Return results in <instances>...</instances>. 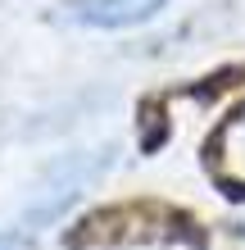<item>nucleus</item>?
Listing matches in <instances>:
<instances>
[{
	"mask_svg": "<svg viewBox=\"0 0 245 250\" xmlns=\"http://www.w3.org/2000/svg\"><path fill=\"white\" fill-rule=\"evenodd\" d=\"M109 164H113V150H77V155H64L59 164L46 173L37 200L27 205V223H50V218H59L68 205L82 196V187L95 182Z\"/></svg>",
	"mask_w": 245,
	"mask_h": 250,
	"instance_id": "obj_1",
	"label": "nucleus"
},
{
	"mask_svg": "<svg viewBox=\"0 0 245 250\" xmlns=\"http://www.w3.org/2000/svg\"><path fill=\"white\" fill-rule=\"evenodd\" d=\"M168 0H73V19L86 27H132L154 19Z\"/></svg>",
	"mask_w": 245,
	"mask_h": 250,
	"instance_id": "obj_2",
	"label": "nucleus"
},
{
	"mask_svg": "<svg viewBox=\"0 0 245 250\" xmlns=\"http://www.w3.org/2000/svg\"><path fill=\"white\" fill-rule=\"evenodd\" d=\"M0 250H19V237H9V232H0Z\"/></svg>",
	"mask_w": 245,
	"mask_h": 250,
	"instance_id": "obj_4",
	"label": "nucleus"
},
{
	"mask_svg": "<svg viewBox=\"0 0 245 250\" xmlns=\"http://www.w3.org/2000/svg\"><path fill=\"white\" fill-rule=\"evenodd\" d=\"M218 164L232 173V178L245 182V109L223 127V137H218Z\"/></svg>",
	"mask_w": 245,
	"mask_h": 250,
	"instance_id": "obj_3",
	"label": "nucleus"
}]
</instances>
